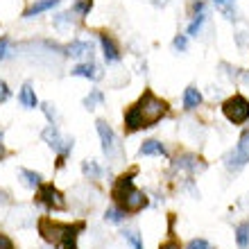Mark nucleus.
<instances>
[{
	"label": "nucleus",
	"mask_w": 249,
	"mask_h": 249,
	"mask_svg": "<svg viewBox=\"0 0 249 249\" xmlns=\"http://www.w3.org/2000/svg\"><path fill=\"white\" fill-rule=\"evenodd\" d=\"M134 109H136L138 118H141L143 129H150V127L159 124L161 120L165 118V116H168V113H170L168 102H165V100H161V98H157L152 89H145L143 95L134 102Z\"/></svg>",
	"instance_id": "nucleus-1"
},
{
	"label": "nucleus",
	"mask_w": 249,
	"mask_h": 249,
	"mask_svg": "<svg viewBox=\"0 0 249 249\" xmlns=\"http://www.w3.org/2000/svg\"><path fill=\"white\" fill-rule=\"evenodd\" d=\"M36 229H39L41 238L46 240L50 247H61L64 240L71 233H82L86 229L84 222H59V220H54L50 215H41L39 222H36Z\"/></svg>",
	"instance_id": "nucleus-2"
},
{
	"label": "nucleus",
	"mask_w": 249,
	"mask_h": 249,
	"mask_svg": "<svg viewBox=\"0 0 249 249\" xmlns=\"http://www.w3.org/2000/svg\"><path fill=\"white\" fill-rule=\"evenodd\" d=\"M41 138H43V143H48L50 150L57 152V168H64L66 159L71 157L72 147H75V141L61 136V131L57 124H48L46 129L41 131Z\"/></svg>",
	"instance_id": "nucleus-3"
},
{
	"label": "nucleus",
	"mask_w": 249,
	"mask_h": 249,
	"mask_svg": "<svg viewBox=\"0 0 249 249\" xmlns=\"http://www.w3.org/2000/svg\"><path fill=\"white\" fill-rule=\"evenodd\" d=\"M95 127H98V136H100V143H102L105 157L109 159L111 163H116V161L124 154L123 147H120V143H118V138H116V131L111 129V124L107 123V120H102V118L95 123Z\"/></svg>",
	"instance_id": "nucleus-4"
},
{
	"label": "nucleus",
	"mask_w": 249,
	"mask_h": 249,
	"mask_svg": "<svg viewBox=\"0 0 249 249\" xmlns=\"http://www.w3.org/2000/svg\"><path fill=\"white\" fill-rule=\"evenodd\" d=\"M222 113L231 124H245L249 120V100L240 93H233L222 102Z\"/></svg>",
	"instance_id": "nucleus-5"
},
{
	"label": "nucleus",
	"mask_w": 249,
	"mask_h": 249,
	"mask_svg": "<svg viewBox=\"0 0 249 249\" xmlns=\"http://www.w3.org/2000/svg\"><path fill=\"white\" fill-rule=\"evenodd\" d=\"M34 202L41 204L46 211H66L64 193H59L53 184H46V181L36 188V197H34Z\"/></svg>",
	"instance_id": "nucleus-6"
},
{
	"label": "nucleus",
	"mask_w": 249,
	"mask_h": 249,
	"mask_svg": "<svg viewBox=\"0 0 249 249\" xmlns=\"http://www.w3.org/2000/svg\"><path fill=\"white\" fill-rule=\"evenodd\" d=\"M247 163H249V129H243V134L238 138V145L227 157V170L238 172L243 170Z\"/></svg>",
	"instance_id": "nucleus-7"
},
{
	"label": "nucleus",
	"mask_w": 249,
	"mask_h": 249,
	"mask_svg": "<svg viewBox=\"0 0 249 249\" xmlns=\"http://www.w3.org/2000/svg\"><path fill=\"white\" fill-rule=\"evenodd\" d=\"M116 206L123 211L124 215H136V213H141L143 209L150 206V197H147V193H143V190L134 188L129 195L124 197V199H120Z\"/></svg>",
	"instance_id": "nucleus-8"
},
{
	"label": "nucleus",
	"mask_w": 249,
	"mask_h": 249,
	"mask_svg": "<svg viewBox=\"0 0 249 249\" xmlns=\"http://www.w3.org/2000/svg\"><path fill=\"white\" fill-rule=\"evenodd\" d=\"M134 177H136V168H131L129 172H124V175L116 177V181H113V186H111V199H113V204H118L120 199H124L131 190L136 188V186H134Z\"/></svg>",
	"instance_id": "nucleus-9"
},
{
	"label": "nucleus",
	"mask_w": 249,
	"mask_h": 249,
	"mask_svg": "<svg viewBox=\"0 0 249 249\" xmlns=\"http://www.w3.org/2000/svg\"><path fill=\"white\" fill-rule=\"evenodd\" d=\"M172 168H175V170H184V172H188V175H195V172L206 170V163H204L197 154L186 152V154H179V157L172 161Z\"/></svg>",
	"instance_id": "nucleus-10"
},
{
	"label": "nucleus",
	"mask_w": 249,
	"mask_h": 249,
	"mask_svg": "<svg viewBox=\"0 0 249 249\" xmlns=\"http://www.w3.org/2000/svg\"><path fill=\"white\" fill-rule=\"evenodd\" d=\"M98 39H100V48H102V54H105L107 64H118L123 59V53H120V46L116 43V39L109 32H100Z\"/></svg>",
	"instance_id": "nucleus-11"
},
{
	"label": "nucleus",
	"mask_w": 249,
	"mask_h": 249,
	"mask_svg": "<svg viewBox=\"0 0 249 249\" xmlns=\"http://www.w3.org/2000/svg\"><path fill=\"white\" fill-rule=\"evenodd\" d=\"M71 75H75V77H84V79H91V82H98V79H102V68H100L98 64L93 59L84 61V64H77L75 68L71 71Z\"/></svg>",
	"instance_id": "nucleus-12"
},
{
	"label": "nucleus",
	"mask_w": 249,
	"mask_h": 249,
	"mask_svg": "<svg viewBox=\"0 0 249 249\" xmlns=\"http://www.w3.org/2000/svg\"><path fill=\"white\" fill-rule=\"evenodd\" d=\"M64 54H66V57H72V59H79V57L89 54V59H93V43H91V41L72 39L71 43L64 48Z\"/></svg>",
	"instance_id": "nucleus-13"
},
{
	"label": "nucleus",
	"mask_w": 249,
	"mask_h": 249,
	"mask_svg": "<svg viewBox=\"0 0 249 249\" xmlns=\"http://www.w3.org/2000/svg\"><path fill=\"white\" fill-rule=\"evenodd\" d=\"M138 157H168V150L161 141L150 138V141H143V145L138 147Z\"/></svg>",
	"instance_id": "nucleus-14"
},
{
	"label": "nucleus",
	"mask_w": 249,
	"mask_h": 249,
	"mask_svg": "<svg viewBox=\"0 0 249 249\" xmlns=\"http://www.w3.org/2000/svg\"><path fill=\"white\" fill-rule=\"evenodd\" d=\"M123 127H124V134H127V136H131V134H136V131L143 129V124H141V118H138V113H136V109H134V105L124 111Z\"/></svg>",
	"instance_id": "nucleus-15"
},
{
	"label": "nucleus",
	"mask_w": 249,
	"mask_h": 249,
	"mask_svg": "<svg viewBox=\"0 0 249 249\" xmlns=\"http://www.w3.org/2000/svg\"><path fill=\"white\" fill-rule=\"evenodd\" d=\"M18 102L25 109H39V98H36V93H34V89H32V84L27 82V84H23L20 86V91H18Z\"/></svg>",
	"instance_id": "nucleus-16"
},
{
	"label": "nucleus",
	"mask_w": 249,
	"mask_h": 249,
	"mask_svg": "<svg viewBox=\"0 0 249 249\" xmlns=\"http://www.w3.org/2000/svg\"><path fill=\"white\" fill-rule=\"evenodd\" d=\"M59 2L61 0H36V2H32V5L27 7V12L23 14V16H25V18H34V16H39V14L54 9Z\"/></svg>",
	"instance_id": "nucleus-17"
},
{
	"label": "nucleus",
	"mask_w": 249,
	"mask_h": 249,
	"mask_svg": "<svg viewBox=\"0 0 249 249\" xmlns=\"http://www.w3.org/2000/svg\"><path fill=\"white\" fill-rule=\"evenodd\" d=\"M202 93H199V89L197 86H188L184 91V109L186 111H193V109H197V107L202 105Z\"/></svg>",
	"instance_id": "nucleus-18"
},
{
	"label": "nucleus",
	"mask_w": 249,
	"mask_h": 249,
	"mask_svg": "<svg viewBox=\"0 0 249 249\" xmlns=\"http://www.w3.org/2000/svg\"><path fill=\"white\" fill-rule=\"evenodd\" d=\"M18 175H20V181H23V186H27V188H39V186L43 184V177H41L39 172H34V170L20 168Z\"/></svg>",
	"instance_id": "nucleus-19"
},
{
	"label": "nucleus",
	"mask_w": 249,
	"mask_h": 249,
	"mask_svg": "<svg viewBox=\"0 0 249 249\" xmlns=\"http://www.w3.org/2000/svg\"><path fill=\"white\" fill-rule=\"evenodd\" d=\"M82 175H84L86 179H100L102 175H105V170L98 165V161L86 159V161H82Z\"/></svg>",
	"instance_id": "nucleus-20"
},
{
	"label": "nucleus",
	"mask_w": 249,
	"mask_h": 249,
	"mask_svg": "<svg viewBox=\"0 0 249 249\" xmlns=\"http://www.w3.org/2000/svg\"><path fill=\"white\" fill-rule=\"evenodd\" d=\"M82 105L89 109V111H93L95 107H100V105H105V93L100 91V89H93L89 95H86L84 100H82Z\"/></svg>",
	"instance_id": "nucleus-21"
},
{
	"label": "nucleus",
	"mask_w": 249,
	"mask_h": 249,
	"mask_svg": "<svg viewBox=\"0 0 249 249\" xmlns=\"http://www.w3.org/2000/svg\"><path fill=\"white\" fill-rule=\"evenodd\" d=\"M209 20V16L206 14H197V16H193V20L188 23V30H186V34L188 36H197V34L202 32V27H204V23Z\"/></svg>",
	"instance_id": "nucleus-22"
},
{
	"label": "nucleus",
	"mask_w": 249,
	"mask_h": 249,
	"mask_svg": "<svg viewBox=\"0 0 249 249\" xmlns=\"http://www.w3.org/2000/svg\"><path fill=\"white\" fill-rule=\"evenodd\" d=\"M93 9V0H75L71 7V12L75 14V16H79V18H84V16H89Z\"/></svg>",
	"instance_id": "nucleus-23"
},
{
	"label": "nucleus",
	"mask_w": 249,
	"mask_h": 249,
	"mask_svg": "<svg viewBox=\"0 0 249 249\" xmlns=\"http://www.w3.org/2000/svg\"><path fill=\"white\" fill-rule=\"evenodd\" d=\"M123 238H124V243L131 245V249H145L143 247V238H141V233H138L136 229H124Z\"/></svg>",
	"instance_id": "nucleus-24"
},
{
	"label": "nucleus",
	"mask_w": 249,
	"mask_h": 249,
	"mask_svg": "<svg viewBox=\"0 0 249 249\" xmlns=\"http://www.w3.org/2000/svg\"><path fill=\"white\" fill-rule=\"evenodd\" d=\"M236 243L240 249H245L249 245V222H240L236 227Z\"/></svg>",
	"instance_id": "nucleus-25"
},
{
	"label": "nucleus",
	"mask_w": 249,
	"mask_h": 249,
	"mask_svg": "<svg viewBox=\"0 0 249 249\" xmlns=\"http://www.w3.org/2000/svg\"><path fill=\"white\" fill-rule=\"evenodd\" d=\"M53 23H54V27H57V30H64V27H72V25H75V14H72V12L57 14Z\"/></svg>",
	"instance_id": "nucleus-26"
},
{
	"label": "nucleus",
	"mask_w": 249,
	"mask_h": 249,
	"mask_svg": "<svg viewBox=\"0 0 249 249\" xmlns=\"http://www.w3.org/2000/svg\"><path fill=\"white\" fill-rule=\"evenodd\" d=\"M124 217H127V215H124V213L118 209V206H116V204H113L111 209L105 211V220H107V222H111V224H120Z\"/></svg>",
	"instance_id": "nucleus-27"
},
{
	"label": "nucleus",
	"mask_w": 249,
	"mask_h": 249,
	"mask_svg": "<svg viewBox=\"0 0 249 249\" xmlns=\"http://www.w3.org/2000/svg\"><path fill=\"white\" fill-rule=\"evenodd\" d=\"M14 54V48H12V41H9V36H0V61L9 59Z\"/></svg>",
	"instance_id": "nucleus-28"
},
{
	"label": "nucleus",
	"mask_w": 249,
	"mask_h": 249,
	"mask_svg": "<svg viewBox=\"0 0 249 249\" xmlns=\"http://www.w3.org/2000/svg\"><path fill=\"white\" fill-rule=\"evenodd\" d=\"M217 9L227 16L229 20H238V12H236V7H233V2H224V5H217Z\"/></svg>",
	"instance_id": "nucleus-29"
},
{
	"label": "nucleus",
	"mask_w": 249,
	"mask_h": 249,
	"mask_svg": "<svg viewBox=\"0 0 249 249\" xmlns=\"http://www.w3.org/2000/svg\"><path fill=\"white\" fill-rule=\"evenodd\" d=\"M172 48H175L177 53H186V48H188V36H186V34H177V36L172 39Z\"/></svg>",
	"instance_id": "nucleus-30"
},
{
	"label": "nucleus",
	"mask_w": 249,
	"mask_h": 249,
	"mask_svg": "<svg viewBox=\"0 0 249 249\" xmlns=\"http://www.w3.org/2000/svg\"><path fill=\"white\" fill-rule=\"evenodd\" d=\"M186 249H215V247H211V243L206 238H193V240L186 245Z\"/></svg>",
	"instance_id": "nucleus-31"
},
{
	"label": "nucleus",
	"mask_w": 249,
	"mask_h": 249,
	"mask_svg": "<svg viewBox=\"0 0 249 249\" xmlns=\"http://www.w3.org/2000/svg\"><path fill=\"white\" fill-rule=\"evenodd\" d=\"M159 249H181V243L175 238V233H170V238H168L165 243L159 245Z\"/></svg>",
	"instance_id": "nucleus-32"
},
{
	"label": "nucleus",
	"mask_w": 249,
	"mask_h": 249,
	"mask_svg": "<svg viewBox=\"0 0 249 249\" xmlns=\"http://www.w3.org/2000/svg\"><path fill=\"white\" fill-rule=\"evenodd\" d=\"M190 9H193V16H197V14H206V2H204V0H193Z\"/></svg>",
	"instance_id": "nucleus-33"
},
{
	"label": "nucleus",
	"mask_w": 249,
	"mask_h": 249,
	"mask_svg": "<svg viewBox=\"0 0 249 249\" xmlns=\"http://www.w3.org/2000/svg\"><path fill=\"white\" fill-rule=\"evenodd\" d=\"M0 249H16L14 240L7 236V233H2V231H0Z\"/></svg>",
	"instance_id": "nucleus-34"
},
{
	"label": "nucleus",
	"mask_w": 249,
	"mask_h": 249,
	"mask_svg": "<svg viewBox=\"0 0 249 249\" xmlns=\"http://www.w3.org/2000/svg\"><path fill=\"white\" fill-rule=\"evenodd\" d=\"M77 238H79V233H72V236H68L64 240V245H61V249H77Z\"/></svg>",
	"instance_id": "nucleus-35"
},
{
	"label": "nucleus",
	"mask_w": 249,
	"mask_h": 249,
	"mask_svg": "<svg viewBox=\"0 0 249 249\" xmlns=\"http://www.w3.org/2000/svg\"><path fill=\"white\" fill-rule=\"evenodd\" d=\"M41 109H43V113H46V118L50 120V124H54V109H53V105L43 102V105H41Z\"/></svg>",
	"instance_id": "nucleus-36"
},
{
	"label": "nucleus",
	"mask_w": 249,
	"mask_h": 249,
	"mask_svg": "<svg viewBox=\"0 0 249 249\" xmlns=\"http://www.w3.org/2000/svg\"><path fill=\"white\" fill-rule=\"evenodd\" d=\"M2 138H5V131L0 129V161H5V159L9 157V150L5 147V141H2Z\"/></svg>",
	"instance_id": "nucleus-37"
},
{
	"label": "nucleus",
	"mask_w": 249,
	"mask_h": 249,
	"mask_svg": "<svg viewBox=\"0 0 249 249\" xmlns=\"http://www.w3.org/2000/svg\"><path fill=\"white\" fill-rule=\"evenodd\" d=\"M152 5H157V7H165V5H168V0H152Z\"/></svg>",
	"instance_id": "nucleus-38"
},
{
	"label": "nucleus",
	"mask_w": 249,
	"mask_h": 249,
	"mask_svg": "<svg viewBox=\"0 0 249 249\" xmlns=\"http://www.w3.org/2000/svg\"><path fill=\"white\" fill-rule=\"evenodd\" d=\"M224 2H233V0H215V5H224Z\"/></svg>",
	"instance_id": "nucleus-39"
},
{
	"label": "nucleus",
	"mask_w": 249,
	"mask_h": 249,
	"mask_svg": "<svg viewBox=\"0 0 249 249\" xmlns=\"http://www.w3.org/2000/svg\"><path fill=\"white\" fill-rule=\"evenodd\" d=\"M48 249H57V247H48Z\"/></svg>",
	"instance_id": "nucleus-40"
}]
</instances>
